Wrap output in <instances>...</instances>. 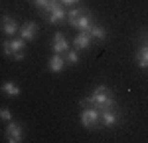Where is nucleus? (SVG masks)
<instances>
[{
  "instance_id": "1a4fd4ad",
  "label": "nucleus",
  "mask_w": 148,
  "mask_h": 143,
  "mask_svg": "<svg viewBox=\"0 0 148 143\" xmlns=\"http://www.w3.org/2000/svg\"><path fill=\"white\" fill-rule=\"evenodd\" d=\"M101 123L105 125V127H114V125L119 123V115L113 111V107L101 111Z\"/></svg>"
},
{
  "instance_id": "f03ea898",
  "label": "nucleus",
  "mask_w": 148,
  "mask_h": 143,
  "mask_svg": "<svg viewBox=\"0 0 148 143\" xmlns=\"http://www.w3.org/2000/svg\"><path fill=\"white\" fill-rule=\"evenodd\" d=\"M44 14L47 16V22H51V24L63 22V20L67 18V10H65V8H63L57 0H51V4H49L46 10H44Z\"/></svg>"
},
{
  "instance_id": "2eb2a0df",
  "label": "nucleus",
  "mask_w": 148,
  "mask_h": 143,
  "mask_svg": "<svg viewBox=\"0 0 148 143\" xmlns=\"http://www.w3.org/2000/svg\"><path fill=\"white\" fill-rule=\"evenodd\" d=\"M89 36H91V40H105L107 38V32H105L103 26H95L93 24L91 28H89Z\"/></svg>"
},
{
  "instance_id": "6e6552de",
  "label": "nucleus",
  "mask_w": 148,
  "mask_h": 143,
  "mask_svg": "<svg viewBox=\"0 0 148 143\" xmlns=\"http://www.w3.org/2000/svg\"><path fill=\"white\" fill-rule=\"evenodd\" d=\"M47 68L51 72H56V74H61L63 68H65V58H63V54H53L49 62H47Z\"/></svg>"
},
{
  "instance_id": "ddd939ff",
  "label": "nucleus",
  "mask_w": 148,
  "mask_h": 143,
  "mask_svg": "<svg viewBox=\"0 0 148 143\" xmlns=\"http://www.w3.org/2000/svg\"><path fill=\"white\" fill-rule=\"evenodd\" d=\"M136 64H138V68L148 70V44H144V46L136 52Z\"/></svg>"
},
{
  "instance_id": "20e7f679",
  "label": "nucleus",
  "mask_w": 148,
  "mask_h": 143,
  "mask_svg": "<svg viewBox=\"0 0 148 143\" xmlns=\"http://www.w3.org/2000/svg\"><path fill=\"white\" fill-rule=\"evenodd\" d=\"M24 48H26V40L22 38H16V40H6L4 44H2V52L6 54V56H14V54H18V52H24Z\"/></svg>"
},
{
  "instance_id": "7ed1b4c3",
  "label": "nucleus",
  "mask_w": 148,
  "mask_h": 143,
  "mask_svg": "<svg viewBox=\"0 0 148 143\" xmlns=\"http://www.w3.org/2000/svg\"><path fill=\"white\" fill-rule=\"evenodd\" d=\"M99 119H101V109H97V107H85L81 111V125L85 129H95Z\"/></svg>"
},
{
  "instance_id": "f8f14e48",
  "label": "nucleus",
  "mask_w": 148,
  "mask_h": 143,
  "mask_svg": "<svg viewBox=\"0 0 148 143\" xmlns=\"http://www.w3.org/2000/svg\"><path fill=\"white\" fill-rule=\"evenodd\" d=\"M71 26H75L79 32H89V28L93 26V20L87 16V14H81V16H79V18H77L73 24H71Z\"/></svg>"
},
{
  "instance_id": "0eeeda50",
  "label": "nucleus",
  "mask_w": 148,
  "mask_h": 143,
  "mask_svg": "<svg viewBox=\"0 0 148 143\" xmlns=\"http://www.w3.org/2000/svg\"><path fill=\"white\" fill-rule=\"evenodd\" d=\"M51 48H53V54H65V52H69V42L61 32H57L53 36V46Z\"/></svg>"
},
{
  "instance_id": "a211bd4d",
  "label": "nucleus",
  "mask_w": 148,
  "mask_h": 143,
  "mask_svg": "<svg viewBox=\"0 0 148 143\" xmlns=\"http://www.w3.org/2000/svg\"><path fill=\"white\" fill-rule=\"evenodd\" d=\"M0 119H4V121H12V111H8L6 107H0Z\"/></svg>"
},
{
  "instance_id": "412c9836",
  "label": "nucleus",
  "mask_w": 148,
  "mask_h": 143,
  "mask_svg": "<svg viewBox=\"0 0 148 143\" xmlns=\"http://www.w3.org/2000/svg\"><path fill=\"white\" fill-rule=\"evenodd\" d=\"M61 4H65V6H71V4H75V2H79V0H59Z\"/></svg>"
},
{
  "instance_id": "4468645a",
  "label": "nucleus",
  "mask_w": 148,
  "mask_h": 143,
  "mask_svg": "<svg viewBox=\"0 0 148 143\" xmlns=\"http://www.w3.org/2000/svg\"><path fill=\"white\" fill-rule=\"evenodd\" d=\"M2 94L8 95V97H16V95H20V87L14 82H4L2 83Z\"/></svg>"
},
{
  "instance_id": "f257e3e1",
  "label": "nucleus",
  "mask_w": 148,
  "mask_h": 143,
  "mask_svg": "<svg viewBox=\"0 0 148 143\" xmlns=\"http://www.w3.org/2000/svg\"><path fill=\"white\" fill-rule=\"evenodd\" d=\"M83 103H91L95 106L97 109H111L114 107V97L111 95V90L107 87V85H97L95 87V92H93L87 99H83Z\"/></svg>"
},
{
  "instance_id": "6ab92c4d",
  "label": "nucleus",
  "mask_w": 148,
  "mask_h": 143,
  "mask_svg": "<svg viewBox=\"0 0 148 143\" xmlns=\"http://www.w3.org/2000/svg\"><path fill=\"white\" fill-rule=\"evenodd\" d=\"M32 2H34V4L38 6V8H42V12H44V10L47 8V6L51 4V0H32Z\"/></svg>"
},
{
  "instance_id": "dca6fc26",
  "label": "nucleus",
  "mask_w": 148,
  "mask_h": 143,
  "mask_svg": "<svg viewBox=\"0 0 148 143\" xmlns=\"http://www.w3.org/2000/svg\"><path fill=\"white\" fill-rule=\"evenodd\" d=\"M65 64H71V66L79 64V54H77V50H69V52H65Z\"/></svg>"
},
{
  "instance_id": "f3484780",
  "label": "nucleus",
  "mask_w": 148,
  "mask_h": 143,
  "mask_svg": "<svg viewBox=\"0 0 148 143\" xmlns=\"http://www.w3.org/2000/svg\"><path fill=\"white\" fill-rule=\"evenodd\" d=\"M81 14H83V8H75V10H67V20L69 24H73L77 18H79Z\"/></svg>"
},
{
  "instance_id": "423d86ee",
  "label": "nucleus",
  "mask_w": 148,
  "mask_h": 143,
  "mask_svg": "<svg viewBox=\"0 0 148 143\" xmlns=\"http://www.w3.org/2000/svg\"><path fill=\"white\" fill-rule=\"evenodd\" d=\"M20 38L22 40H26V42H32L36 36H38V26H36L34 22H26V24H22L20 26Z\"/></svg>"
},
{
  "instance_id": "9b49d317",
  "label": "nucleus",
  "mask_w": 148,
  "mask_h": 143,
  "mask_svg": "<svg viewBox=\"0 0 148 143\" xmlns=\"http://www.w3.org/2000/svg\"><path fill=\"white\" fill-rule=\"evenodd\" d=\"M18 30H20V28H18V24H16L14 18H10V16H4V18H2V32L6 36H14Z\"/></svg>"
},
{
  "instance_id": "9d476101",
  "label": "nucleus",
  "mask_w": 148,
  "mask_h": 143,
  "mask_svg": "<svg viewBox=\"0 0 148 143\" xmlns=\"http://www.w3.org/2000/svg\"><path fill=\"white\" fill-rule=\"evenodd\" d=\"M73 46H75V50H87V48L91 46L89 32H79V34L75 36V40H73Z\"/></svg>"
},
{
  "instance_id": "aec40b11",
  "label": "nucleus",
  "mask_w": 148,
  "mask_h": 143,
  "mask_svg": "<svg viewBox=\"0 0 148 143\" xmlns=\"http://www.w3.org/2000/svg\"><path fill=\"white\" fill-rule=\"evenodd\" d=\"M12 60H16V62L24 60V52H18V54H14V56H12Z\"/></svg>"
},
{
  "instance_id": "39448f33",
  "label": "nucleus",
  "mask_w": 148,
  "mask_h": 143,
  "mask_svg": "<svg viewBox=\"0 0 148 143\" xmlns=\"http://www.w3.org/2000/svg\"><path fill=\"white\" fill-rule=\"evenodd\" d=\"M6 141H10V143L22 141V127L16 121H8V125H6Z\"/></svg>"
}]
</instances>
